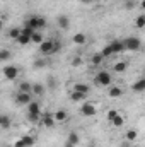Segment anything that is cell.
I'll return each mask as SVG.
<instances>
[{
	"mask_svg": "<svg viewBox=\"0 0 145 147\" xmlns=\"http://www.w3.org/2000/svg\"><path fill=\"white\" fill-rule=\"evenodd\" d=\"M126 69H128V63H126V62H123V60H121V62H116V63H114V67H113V70H114L116 74H123Z\"/></svg>",
	"mask_w": 145,
	"mask_h": 147,
	"instance_id": "obj_19",
	"label": "cell"
},
{
	"mask_svg": "<svg viewBox=\"0 0 145 147\" xmlns=\"http://www.w3.org/2000/svg\"><path fill=\"white\" fill-rule=\"evenodd\" d=\"M137 137H138V132H137V128H130V130L125 134V139H126L128 142H135V140H137Z\"/></svg>",
	"mask_w": 145,
	"mask_h": 147,
	"instance_id": "obj_20",
	"label": "cell"
},
{
	"mask_svg": "<svg viewBox=\"0 0 145 147\" xmlns=\"http://www.w3.org/2000/svg\"><path fill=\"white\" fill-rule=\"evenodd\" d=\"M21 34H22V29H21V28H12V29L9 31V38H12V39H15V41L19 39Z\"/></svg>",
	"mask_w": 145,
	"mask_h": 147,
	"instance_id": "obj_27",
	"label": "cell"
},
{
	"mask_svg": "<svg viewBox=\"0 0 145 147\" xmlns=\"http://www.w3.org/2000/svg\"><path fill=\"white\" fill-rule=\"evenodd\" d=\"M108 96L109 98H119V96H123V89L121 87H118V86H109L108 89Z\"/></svg>",
	"mask_w": 145,
	"mask_h": 147,
	"instance_id": "obj_16",
	"label": "cell"
},
{
	"mask_svg": "<svg viewBox=\"0 0 145 147\" xmlns=\"http://www.w3.org/2000/svg\"><path fill=\"white\" fill-rule=\"evenodd\" d=\"M34 33H36V29H33V28H29V26H24V28H22V34H26V36L33 38Z\"/></svg>",
	"mask_w": 145,
	"mask_h": 147,
	"instance_id": "obj_35",
	"label": "cell"
},
{
	"mask_svg": "<svg viewBox=\"0 0 145 147\" xmlns=\"http://www.w3.org/2000/svg\"><path fill=\"white\" fill-rule=\"evenodd\" d=\"M130 144H132V142H128V140H126L125 144H121V147H130Z\"/></svg>",
	"mask_w": 145,
	"mask_h": 147,
	"instance_id": "obj_40",
	"label": "cell"
},
{
	"mask_svg": "<svg viewBox=\"0 0 145 147\" xmlns=\"http://www.w3.org/2000/svg\"><path fill=\"white\" fill-rule=\"evenodd\" d=\"M17 43L21 45V46H28L29 43H33V38L31 36H26V34H21L19 39H17Z\"/></svg>",
	"mask_w": 145,
	"mask_h": 147,
	"instance_id": "obj_28",
	"label": "cell"
},
{
	"mask_svg": "<svg viewBox=\"0 0 145 147\" xmlns=\"http://www.w3.org/2000/svg\"><path fill=\"white\" fill-rule=\"evenodd\" d=\"M19 92H33V84L28 82V80L21 82L19 84Z\"/></svg>",
	"mask_w": 145,
	"mask_h": 147,
	"instance_id": "obj_21",
	"label": "cell"
},
{
	"mask_svg": "<svg viewBox=\"0 0 145 147\" xmlns=\"http://www.w3.org/2000/svg\"><path fill=\"white\" fill-rule=\"evenodd\" d=\"M60 50H62V41H60V39H53V53H51V55L58 53Z\"/></svg>",
	"mask_w": 145,
	"mask_h": 147,
	"instance_id": "obj_32",
	"label": "cell"
},
{
	"mask_svg": "<svg viewBox=\"0 0 145 147\" xmlns=\"http://www.w3.org/2000/svg\"><path fill=\"white\" fill-rule=\"evenodd\" d=\"M123 43H125V46H126V51H138V50H140V46H142L140 38H137V36L125 38V39H123Z\"/></svg>",
	"mask_w": 145,
	"mask_h": 147,
	"instance_id": "obj_1",
	"label": "cell"
},
{
	"mask_svg": "<svg viewBox=\"0 0 145 147\" xmlns=\"http://www.w3.org/2000/svg\"><path fill=\"white\" fill-rule=\"evenodd\" d=\"M135 28H137V29H144L145 28V14L138 16V17L135 19Z\"/></svg>",
	"mask_w": 145,
	"mask_h": 147,
	"instance_id": "obj_29",
	"label": "cell"
},
{
	"mask_svg": "<svg viewBox=\"0 0 145 147\" xmlns=\"http://www.w3.org/2000/svg\"><path fill=\"white\" fill-rule=\"evenodd\" d=\"M39 123H41L44 128H51V127L55 125V116H53V113H43Z\"/></svg>",
	"mask_w": 145,
	"mask_h": 147,
	"instance_id": "obj_8",
	"label": "cell"
},
{
	"mask_svg": "<svg viewBox=\"0 0 145 147\" xmlns=\"http://www.w3.org/2000/svg\"><path fill=\"white\" fill-rule=\"evenodd\" d=\"M44 91H46V89H44L43 84H33V94H36V96L41 98V96L44 94Z\"/></svg>",
	"mask_w": 145,
	"mask_h": 147,
	"instance_id": "obj_25",
	"label": "cell"
},
{
	"mask_svg": "<svg viewBox=\"0 0 145 147\" xmlns=\"http://www.w3.org/2000/svg\"><path fill=\"white\" fill-rule=\"evenodd\" d=\"M138 5H140V9H144V10H145V0H142V2L138 3Z\"/></svg>",
	"mask_w": 145,
	"mask_h": 147,
	"instance_id": "obj_39",
	"label": "cell"
},
{
	"mask_svg": "<svg viewBox=\"0 0 145 147\" xmlns=\"http://www.w3.org/2000/svg\"><path fill=\"white\" fill-rule=\"evenodd\" d=\"M123 5H125V9H126V10H132V9H135V7H137V2H135V0H125V2H123Z\"/></svg>",
	"mask_w": 145,
	"mask_h": 147,
	"instance_id": "obj_34",
	"label": "cell"
},
{
	"mask_svg": "<svg viewBox=\"0 0 145 147\" xmlns=\"http://www.w3.org/2000/svg\"><path fill=\"white\" fill-rule=\"evenodd\" d=\"M118 115H119V111H118V110H109V111H108V121L111 123V121H113V120H114Z\"/></svg>",
	"mask_w": 145,
	"mask_h": 147,
	"instance_id": "obj_36",
	"label": "cell"
},
{
	"mask_svg": "<svg viewBox=\"0 0 145 147\" xmlns=\"http://www.w3.org/2000/svg\"><path fill=\"white\" fill-rule=\"evenodd\" d=\"M53 116H55V121H58V123H63V121H67L68 120V113L65 110H58L53 113Z\"/></svg>",
	"mask_w": 145,
	"mask_h": 147,
	"instance_id": "obj_14",
	"label": "cell"
},
{
	"mask_svg": "<svg viewBox=\"0 0 145 147\" xmlns=\"http://www.w3.org/2000/svg\"><path fill=\"white\" fill-rule=\"evenodd\" d=\"M79 2H82V3H89L91 0H79Z\"/></svg>",
	"mask_w": 145,
	"mask_h": 147,
	"instance_id": "obj_41",
	"label": "cell"
},
{
	"mask_svg": "<svg viewBox=\"0 0 145 147\" xmlns=\"http://www.w3.org/2000/svg\"><path fill=\"white\" fill-rule=\"evenodd\" d=\"M26 108H28V115H43L41 113V105L38 101H31Z\"/></svg>",
	"mask_w": 145,
	"mask_h": 147,
	"instance_id": "obj_9",
	"label": "cell"
},
{
	"mask_svg": "<svg viewBox=\"0 0 145 147\" xmlns=\"http://www.w3.org/2000/svg\"><path fill=\"white\" fill-rule=\"evenodd\" d=\"M0 125H2L3 130H9V128H10V118H9L7 115H2V116H0Z\"/></svg>",
	"mask_w": 145,
	"mask_h": 147,
	"instance_id": "obj_26",
	"label": "cell"
},
{
	"mask_svg": "<svg viewBox=\"0 0 145 147\" xmlns=\"http://www.w3.org/2000/svg\"><path fill=\"white\" fill-rule=\"evenodd\" d=\"M31 101H33L31 92H17L15 94V105H19V106H28Z\"/></svg>",
	"mask_w": 145,
	"mask_h": 147,
	"instance_id": "obj_5",
	"label": "cell"
},
{
	"mask_svg": "<svg viewBox=\"0 0 145 147\" xmlns=\"http://www.w3.org/2000/svg\"><path fill=\"white\" fill-rule=\"evenodd\" d=\"M96 113H97V108H96L92 103H89V101L82 103V106H80V115H82V116L91 118V116H96Z\"/></svg>",
	"mask_w": 145,
	"mask_h": 147,
	"instance_id": "obj_3",
	"label": "cell"
},
{
	"mask_svg": "<svg viewBox=\"0 0 145 147\" xmlns=\"http://www.w3.org/2000/svg\"><path fill=\"white\" fill-rule=\"evenodd\" d=\"M103 60H104L103 53H94V55L91 57V63H92V65H101V63H103Z\"/></svg>",
	"mask_w": 145,
	"mask_h": 147,
	"instance_id": "obj_23",
	"label": "cell"
},
{
	"mask_svg": "<svg viewBox=\"0 0 145 147\" xmlns=\"http://www.w3.org/2000/svg\"><path fill=\"white\" fill-rule=\"evenodd\" d=\"M109 45H111V48H113L114 53H123V51H126V46H125L123 41H118V39H116V41H111Z\"/></svg>",
	"mask_w": 145,
	"mask_h": 147,
	"instance_id": "obj_13",
	"label": "cell"
},
{
	"mask_svg": "<svg viewBox=\"0 0 145 147\" xmlns=\"http://www.w3.org/2000/svg\"><path fill=\"white\" fill-rule=\"evenodd\" d=\"M2 72H3V77L7 80H14V79L19 77V67H15V65H5Z\"/></svg>",
	"mask_w": 145,
	"mask_h": 147,
	"instance_id": "obj_4",
	"label": "cell"
},
{
	"mask_svg": "<svg viewBox=\"0 0 145 147\" xmlns=\"http://www.w3.org/2000/svg\"><path fill=\"white\" fill-rule=\"evenodd\" d=\"M67 142L77 147V146H79V142H80V137H79V134H77V132H70V134H68V137H67Z\"/></svg>",
	"mask_w": 145,
	"mask_h": 147,
	"instance_id": "obj_18",
	"label": "cell"
},
{
	"mask_svg": "<svg viewBox=\"0 0 145 147\" xmlns=\"http://www.w3.org/2000/svg\"><path fill=\"white\" fill-rule=\"evenodd\" d=\"M34 142H36V139H34L33 135H22V137L14 144V147H33Z\"/></svg>",
	"mask_w": 145,
	"mask_h": 147,
	"instance_id": "obj_6",
	"label": "cell"
},
{
	"mask_svg": "<svg viewBox=\"0 0 145 147\" xmlns=\"http://www.w3.org/2000/svg\"><path fill=\"white\" fill-rule=\"evenodd\" d=\"M38 22H39V16H29V17H26V21H24V26H29V28H33V29H39L38 28Z\"/></svg>",
	"mask_w": 145,
	"mask_h": 147,
	"instance_id": "obj_10",
	"label": "cell"
},
{
	"mask_svg": "<svg viewBox=\"0 0 145 147\" xmlns=\"http://www.w3.org/2000/svg\"><path fill=\"white\" fill-rule=\"evenodd\" d=\"M43 41H44V38H43V33H41V31H36V33L33 34V43L39 46V45H41Z\"/></svg>",
	"mask_w": 145,
	"mask_h": 147,
	"instance_id": "obj_30",
	"label": "cell"
},
{
	"mask_svg": "<svg viewBox=\"0 0 145 147\" xmlns=\"http://www.w3.org/2000/svg\"><path fill=\"white\" fill-rule=\"evenodd\" d=\"M73 91H77V92H84V94H89L91 87H89V84H84V82H77V84H73Z\"/></svg>",
	"mask_w": 145,
	"mask_h": 147,
	"instance_id": "obj_17",
	"label": "cell"
},
{
	"mask_svg": "<svg viewBox=\"0 0 145 147\" xmlns=\"http://www.w3.org/2000/svg\"><path fill=\"white\" fill-rule=\"evenodd\" d=\"M85 98H87V94H84V92H77V91H72V94H70V99L72 101H85Z\"/></svg>",
	"mask_w": 145,
	"mask_h": 147,
	"instance_id": "obj_22",
	"label": "cell"
},
{
	"mask_svg": "<svg viewBox=\"0 0 145 147\" xmlns=\"http://www.w3.org/2000/svg\"><path fill=\"white\" fill-rule=\"evenodd\" d=\"M46 26H48V22H46V19H44V17H41V16H39V22H38V28H39V29H41V31H43V29H44V28H46Z\"/></svg>",
	"mask_w": 145,
	"mask_h": 147,
	"instance_id": "obj_37",
	"label": "cell"
},
{
	"mask_svg": "<svg viewBox=\"0 0 145 147\" xmlns=\"http://www.w3.org/2000/svg\"><path fill=\"white\" fill-rule=\"evenodd\" d=\"M101 53H103V57H104V58H109V57H113V55H114V51H113L111 45H106V46L103 48V51H101Z\"/></svg>",
	"mask_w": 145,
	"mask_h": 147,
	"instance_id": "obj_31",
	"label": "cell"
},
{
	"mask_svg": "<svg viewBox=\"0 0 145 147\" xmlns=\"http://www.w3.org/2000/svg\"><path fill=\"white\" fill-rule=\"evenodd\" d=\"M44 65H46V62H44V60H41V58L34 62V69H43Z\"/></svg>",
	"mask_w": 145,
	"mask_h": 147,
	"instance_id": "obj_38",
	"label": "cell"
},
{
	"mask_svg": "<svg viewBox=\"0 0 145 147\" xmlns=\"http://www.w3.org/2000/svg\"><path fill=\"white\" fill-rule=\"evenodd\" d=\"M111 125H113L114 128H121V127L125 125V118H123V115H118V116L111 121Z\"/></svg>",
	"mask_w": 145,
	"mask_h": 147,
	"instance_id": "obj_24",
	"label": "cell"
},
{
	"mask_svg": "<svg viewBox=\"0 0 145 147\" xmlns=\"http://www.w3.org/2000/svg\"><path fill=\"white\" fill-rule=\"evenodd\" d=\"M65 147H75V146H72V144H68V142H65Z\"/></svg>",
	"mask_w": 145,
	"mask_h": 147,
	"instance_id": "obj_42",
	"label": "cell"
},
{
	"mask_svg": "<svg viewBox=\"0 0 145 147\" xmlns=\"http://www.w3.org/2000/svg\"><path fill=\"white\" fill-rule=\"evenodd\" d=\"M94 82H96L97 86H111V82H113V75H111L108 70H101V72H97L96 79H94Z\"/></svg>",
	"mask_w": 145,
	"mask_h": 147,
	"instance_id": "obj_2",
	"label": "cell"
},
{
	"mask_svg": "<svg viewBox=\"0 0 145 147\" xmlns=\"http://www.w3.org/2000/svg\"><path fill=\"white\" fill-rule=\"evenodd\" d=\"M72 41L75 45H79V46H84L85 43H87V34L85 33H75L72 38Z\"/></svg>",
	"mask_w": 145,
	"mask_h": 147,
	"instance_id": "obj_11",
	"label": "cell"
},
{
	"mask_svg": "<svg viewBox=\"0 0 145 147\" xmlns=\"http://www.w3.org/2000/svg\"><path fill=\"white\" fill-rule=\"evenodd\" d=\"M132 91L133 92H144L145 91V77L144 79H138L137 82L132 84Z\"/></svg>",
	"mask_w": 145,
	"mask_h": 147,
	"instance_id": "obj_15",
	"label": "cell"
},
{
	"mask_svg": "<svg viewBox=\"0 0 145 147\" xmlns=\"http://www.w3.org/2000/svg\"><path fill=\"white\" fill-rule=\"evenodd\" d=\"M9 57H10V51H9L7 48H2V50H0V60L5 62V60H9Z\"/></svg>",
	"mask_w": 145,
	"mask_h": 147,
	"instance_id": "obj_33",
	"label": "cell"
},
{
	"mask_svg": "<svg viewBox=\"0 0 145 147\" xmlns=\"http://www.w3.org/2000/svg\"><path fill=\"white\" fill-rule=\"evenodd\" d=\"M56 22H58V26H60L62 29H65V31L70 28V19H68V16H63V14L58 16V17H56Z\"/></svg>",
	"mask_w": 145,
	"mask_h": 147,
	"instance_id": "obj_12",
	"label": "cell"
},
{
	"mask_svg": "<svg viewBox=\"0 0 145 147\" xmlns=\"http://www.w3.org/2000/svg\"><path fill=\"white\" fill-rule=\"evenodd\" d=\"M39 53L41 55H51L53 53V39H44L39 45Z\"/></svg>",
	"mask_w": 145,
	"mask_h": 147,
	"instance_id": "obj_7",
	"label": "cell"
}]
</instances>
